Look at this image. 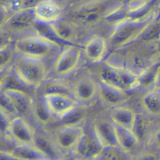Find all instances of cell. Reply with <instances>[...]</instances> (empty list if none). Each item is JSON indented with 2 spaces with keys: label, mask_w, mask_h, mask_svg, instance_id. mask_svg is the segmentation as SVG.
<instances>
[{
  "label": "cell",
  "mask_w": 160,
  "mask_h": 160,
  "mask_svg": "<svg viewBox=\"0 0 160 160\" xmlns=\"http://www.w3.org/2000/svg\"><path fill=\"white\" fill-rule=\"evenodd\" d=\"M13 46L16 55L44 61L62 48L36 33L16 39Z\"/></svg>",
  "instance_id": "obj_1"
},
{
  "label": "cell",
  "mask_w": 160,
  "mask_h": 160,
  "mask_svg": "<svg viewBox=\"0 0 160 160\" xmlns=\"http://www.w3.org/2000/svg\"><path fill=\"white\" fill-rule=\"evenodd\" d=\"M11 68L21 81L33 90L39 89L48 74L44 60L19 55L15 58Z\"/></svg>",
  "instance_id": "obj_2"
},
{
  "label": "cell",
  "mask_w": 160,
  "mask_h": 160,
  "mask_svg": "<svg viewBox=\"0 0 160 160\" xmlns=\"http://www.w3.org/2000/svg\"><path fill=\"white\" fill-rule=\"evenodd\" d=\"M152 19L144 21L128 19L114 27L108 38L109 48L118 51L137 41Z\"/></svg>",
  "instance_id": "obj_3"
},
{
  "label": "cell",
  "mask_w": 160,
  "mask_h": 160,
  "mask_svg": "<svg viewBox=\"0 0 160 160\" xmlns=\"http://www.w3.org/2000/svg\"><path fill=\"white\" fill-rule=\"evenodd\" d=\"M82 55V49L75 44L64 46L56 57L52 71L57 76H66L78 67Z\"/></svg>",
  "instance_id": "obj_4"
},
{
  "label": "cell",
  "mask_w": 160,
  "mask_h": 160,
  "mask_svg": "<svg viewBox=\"0 0 160 160\" xmlns=\"http://www.w3.org/2000/svg\"><path fill=\"white\" fill-rule=\"evenodd\" d=\"M4 136L15 144L34 145L36 132L28 121L18 115L11 119Z\"/></svg>",
  "instance_id": "obj_5"
},
{
  "label": "cell",
  "mask_w": 160,
  "mask_h": 160,
  "mask_svg": "<svg viewBox=\"0 0 160 160\" xmlns=\"http://www.w3.org/2000/svg\"><path fill=\"white\" fill-rule=\"evenodd\" d=\"M84 132L82 126L61 125L54 130L51 139L59 151L67 152L72 151Z\"/></svg>",
  "instance_id": "obj_6"
},
{
  "label": "cell",
  "mask_w": 160,
  "mask_h": 160,
  "mask_svg": "<svg viewBox=\"0 0 160 160\" xmlns=\"http://www.w3.org/2000/svg\"><path fill=\"white\" fill-rule=\"evenodd\" d=\"M41 96L52 114L58 120L62 119L79 104L72 95L67 94L52 93Z\"/></svg>",
  "instance_id": "obj_7"
},
{
  "label": "cell",
  "mask_w": 160,
  "mask_h": 160,
  "mask_svg": "<svg viewBox=\"0 0 160 160\" xmlns=\"http://www.w3.org/2000/svg\"><path fill=\"white\" fill-rule=\"evenodd\" d=\"M72 89V96L79 104L88 105L98 96V82L88 75L78 78Z\"/></svg>",
  "instance_id": "obj_8"
},
{
  "label": "cell",
  "mask_w": 160,
  "mask_h": 160,
  "mask_svg": "<svg viewBox=\"0 0 160 160\" xmlns=\"http://www.w3.org/2000/svg\"><path fill=\"white\" fill-rule=\"evenodd\" d=\"M36 20L34 8L22 9L12 13L4 23L6 30L11 32H21L28 29H33Z\"/></svg>",
  "instance_id": "obj_9"
},
{
  "label": "cell",
  "mask_w": 160,
  "mask_h": 160,
  "mask_svg": "<svg viewBox=\"0 0 160 160\" xmlns=\"http://www.w3.org/2000/svg\"><path fill=\"white\" fill-rule=\"evenodd\" d=\"M98 97L101 102L110 108L121 106L129 101L132 95L101 81L98 82Z\"/></svg>",
  "instance_id": "obj_10"
},
{
  "label": "cell",
  "mask_w": 160,
  "mask_h": 160,
  "mask_svg": "<svg viewBox=\"0 0 160 160\" xmlns=\"http://www.w3.org/2000/svg\"><path fill=\"white\" fill-rule=\"evenodd\" d=\"M103 147L92 134L84 132L72 150V153L79 159H98Z\"/></svg>",
  "instance_id": "obj_11"
},
{
  "label": "cell",
  "mask_w": 160,
  "mask_h": 160,
  "mask_svg": "<svg viewBox=\"0 0 160 160\" xmlns=\"http://www.w3.org/2000/svg\"><path fill=\"white\" fill-rule=\"evenodd\" d=\"M108 48V42L104 37L94 35L84 44L82 51L86 58L90 62L98 64L105 59Z\"/></svg>",
  "instance_id": "obj_12"
},
{
  "label": "cell",
  "mask_w": 160,
  "mask_h": 160,
  "mask_svg": "<svg viewBox=\"0 0 160 160\" xmlns=\"http://www.w3.org/2000/svg\"><path fill=\"white\" fill-rule=\"evenodd\" d=\"M92 132L103 148L118 147L114 122L111 119L99 118L94 120Z\"/></svg>",
  "instance_id": "obj_13"
},
{
  "label": "cell",
  "mask_w": 160,
  "mask_h": 160,
  "mask_svg": "<svg viewBox=\"0 0 160 160\" xmlns=\"http://www.w3.org/2000/svg\"><path fill=\"white\" fill-rule=\"evenodd\" d=\"M2 159H22V160H40L48 159V157L34 145L15 144L10 150L1 151Z\"/></svg>",
  "instance_id": "obj_14"
},
{
  "label": "cell",
  "mask_w": 160,
  "mask_h": 160,
  "mask_svg": "<svg viewBox=\"0 0 160 160\" xmlns=\"http://www.w3.org/2000/svg\"><path fill=\"white\" fill-rule=\"evenodd\" d=\"M106 5L102 2L90 3L78 8L74 12V17L86 24H94L104 16Z\"/></svg>",
  "instance_id": "obj_15"
},
{
  "label": "cell",
  "mask_w": 160,
  "mask_h": 160,
  "mask_svg": "<svg viewBox=\"0 0 160 160\" xmlns=\"http://www.w3.org/2000/svg\"><path fill=\"white\" fill-rule=\"evenodd\" d=\"M34 12L36 20L52 23L60 19L62 10L54 0H42L34 8Z\"/></svg>",
  "instance_id": "obj_16"
},
{
  "label": "cell",
  "mask_w": 160,
  "mask_h": 160,
  "mask_svg": "<svg viewBox=\"0 0 160 160\" xmlns=\"http://www.w3.org/2000/svg\"><path fill=\"white\" fill-rule=\"evenodd\" d=\"M4 92L14 106L19 115H25L31 112L34 99L28 92L18 89H8Z\"/></svg>",
  "instance_id": "obj_17"
},
{
  "label": "cell",
  "mask_w": 160,
  "mask_h": 160,
  "mask_svg": "<svg viewBox=\"0 0 160 160\" xmlns=\"http://www.w3.org/2000/svg\"><path fill=\"white\" fill-rule=\"evenodd\" d=\"M115 135L118 147L129 154L135 150L139 141L131 129L114 123Z\"/></svg>",
  "instance_id": "obj_18"
},
{
  "label": "cell",
  "mask_w": 160,
  "mask_h": 160,
  "mask_svg": "<svg viewBox=\"0 0 160 160\" xmlns=\"http://www.w3.org/2000/svg\"><path fill=\"white\" fill-rule=\"evenodd\" d=\"M136 115V113L132 109L121 106L111 108L109 112V118L114 123L131 130L132 128Z\"/></svg>",
  "instance_id": "obj_19"
},
{
  "label": "cell",
  "mask_w": 160,
  "mask_h": 160,
  "mask_svg": "<svg viewBox=\"0 0 160 160\" xmlns=\"http://www.w3.org/2000/svg\"><path fill=\"white\" fill-rule=\"evenodd\" d=\"M144 110L154 116H160V88L153 87L148 90L141 99Z\"/></svg>",
  "instance_id": "obj_20"
},
{
  "label": "cell",
  "mask_w": 160,
  "mask_h": 160,
  "mask_svg": "<svg viewBox=\"0 0 160 160\" xmlns=\"http://www.w3.org/2000/svg\"><path fill=\"white\" fill-rule=\"evenodd\" d=\"M31 114L34 120L42 126H47L58 120L51 112L42 96L34 99Z\"/></svg>",
  "instance_id": "obj_21"
},
{
  "label": "cell",
  "mask_w": 160,
  "mask_h": 160,
  "mask_svg": "<svg viewBox=\"0 0 160 160\" xmlns=\"http://www.w3.org/2000/svg\"><path fill=\"white\" fill-rule=\"evenodd\" d=\"M50 24L59 39L67 44H75L74 41L77 38L78 32L72 24L60 19Z\"/></svg>",
  "instance_id": "obj_22"
},
{
  "label": "cell",
  "mask_w": 160,
  "mask_h": 160,
  "mask_svg": "<svg viewBox=\"0 0 160 160\" xmlns=\"http://www.w3.org/2000/svg\"><path fill=\"white\" fill-rule=\"evenodd\" d=\"M1 76V91L8 89H18L30 93L33 90L26 86L15 74L11 66L2 71Z\"/></svg>",
  "instance_id": "obj_23"
},
{
  "label": "cell",
  "mask_w": 160,
  "mask_h": 160,
  "mask_svg": "<svg viewBox=\"0 0 160 160\" xmlns=\"http://www.w3.org/2000/svg\"><path fill=\"white\" fill-rule=\"evenodd\" d=\"M88 112V104H79L68 114L59 120L61 124L66 126H82Z\"/></svg>",
  "instance_id": "obj_24"
},
{
  "label": "cell",
  "mask_w": 160,
  "mask_h": 160,
  "mask_svg": "<svg viewBox=\"0 0 160 160\" xmlns=\"http://www.w3.org/2000/svg\"><path fill=\"white\" fill-rule=\"evenodd\" d=\"M39 90L41 96L52 93H62L72 96V86L62 81H45Z\"/></svg>",
  "instance_id": "obj_25"
},
{
  "label": "cell",
  "mask_w": 160,
  "mask_h": 160,
  "mask_svg": "<svg viewBox=\"0 0 160 160\" xmlns=\"http://www.w3.org/2000/svg\"><path fill=\"white\" fill-rule=\"evenodd\" d=\"M34 146L44 154L48 159L56 158L59 151L52 139H50L42 134L36 133Z\"/></svg>",
  "instance_id": "obj_26"
},
{
  "label": "cell",
  "mask_w": 160,
  "mask_h": 160,
  "mask_svg": "<svg viewBox=\"0 0 160 160\" xmlns=\"http://www.w3.org/2000/svg\"><path fill=\"white\" fill-rule=\"evenodd\" d=\"M129 12L126 5L121 6L105 14L102 18V20L106 24H111L114 27L129 19Z\"/></svg>",
  "instance_id": "obj_27"
},
{
  "label": "cell",
  "mask_w": 160,
  "mask_h": 160,
  "mask_svg": "<svg viewBox=\"0 0 160 160\" xmlns=\"http://www.w3.org/2000/svg\"><path fill=\"white\" fill-rule=\"evenodd\" d=\"M138 39L145 42H152L160 39V17L150 21Z\"/></svg>",
  "instance_id": "obj_28"
},
{
  "label": "cell",
  "mask_w": 160,
  "mask_h": 160,
  "mask_svg": "<svg viewBox=\"0 0 160 160\" xmlns=\"http://www.w3.org/2000/svg\"><path fill=\"white\" fill-rule=\"evenodd\" d=\"M15 54H16L13 44L10 42H4L1 44L0 49V68L2 72L9 66H11L14 59Z\"/></svg>",
  "instance_id": "obj_29"
},
{
  "label": "cell",
  "mask_w": 160,
  "mask_h": 160,
  "mask_svg": "<svg viewBox=\"0 0 160 160\" xmlns=\"http://www.w3.org/2000/svg\"><path fill=\"white\" fill-rule=\"evenodd\" d=\"M159 0H147L139 8L129 12V19L132 21H144L149 19V15Z\"/></svg>",
  "instance_id": "obj_30"
},
{
  "label": "cell",
  "mask_w": 160,
  "mask_h": 160,
  "mask_svg": "<svg viewBox=\"0 0 160 160\" xmlns=\"http://www.w3.org/2000/svg\"><path fill=\"white\" fill-rule=\"evenodd\" d=\"M160 64H154L144 69L141 74H139L141 86L148 89L154 87L155 81Z\"/></svg>",
  "instance_id": "obj_31"
},
{
  "label": "cell",
  "mask_w": 160,
  "mask_h": 160,
  "mask_svg": "<svg viewBox=\"0 0 160 160\" xmlns=\"http://www.w3.org/2000/svg\"><path fill=\"white\" fill-rule=\"evenodd\" d=\"M148 126L149 124L147 119L141 114H136L131 131L140 141L146 137Z\"/></svg>",
  "instance_id": "obj_32"
},
{
  "label": "cell",
  "mask_w": 160,
  "mask_h": 160,
  "mask_svg": "<svg viewBox=\"0 0 160 160\" xmlns=\"http://www.w3.org/2000/svg\"><path fill=\"white\" fill-rule=\"evenodd\" d=\"M126 154L119 147L104 148L97 159L120 160L126 159Z\"/></svg>",
  "instance_id": "obj_33"
},
{
  "label": "cell",
  "mask_w": 160,
  "mask_h": 160,
  "mask_svg": "<svg viewBox=\"0 0 160 160\" xmlns=\"http://www.w3.org/2000/svg\"><path fill=\"white\" fill-rule=\"evenodd\" d=\"M0 108L1 112H3L11 118H12L19 115L11 100L2 92H1Z\"/></svg>",
  "instance_id": "obj_34"
},
{
  "label": "cell",
  "mask_w": 160,
  "mask_h": 160,
  "mask_svg": "<svg viewBox=\"0 0 160 160\" xmlns=\"http://www.w3.org/2000/svg\"><path fill=\"white\" fill-rule=\"evenodd\" d=\"M6 7L12 13L17 12L22 9V0H12Z\"/></svg>",
  "instance_id": "obj_35"
},
{
  "label": "cell",
  "mask_w": 160,
  "mask_h": 160,
  "mask_svg": "<svg viewBox=\"0 0 160 160\" xmlns=\"http://www.w3.org/2000/svg\"><path fill=\"white\" fill-rule=\"evenodd\" d=\"M151 142L156 148L160 149V128L154 132L151 136Z\"/></svg>",
  "instance_id": "obj_36"
},
{
  "label": "cell",
  "mask_w": 160,
  "mask_h": 160,
  "mask_svg": "<svg viewBox=\"0 0 160 160\" xmlns=\"http://www.w3.org/2000/svg\"><path fill=\"white\" fill-rule=\"evenodd\" d=\"M42 0H22V9L34 8Z\"/></svg>",
  "instance_id": "obj_37"
},
{
  "label": "cell",
  "mask_w": 160,
  "mask_h": 160,
  "mask_svg": "<svg viewBox=\"0 0 160 160\" xmlns=\"http://www.w3.org/2000/svg\"><path fill=\"white\" fill-rule=\"evenodd\" d=\"M154 87L160 88V67H159V69L158 72V74H157V76H156V81H155Z\"/></svg>",
  "instance_id": "obj_38"
},
{
  "label": "cell",
  "mask_w": 160,
  "mask_h": 160,
  "mask_svg": "<svg viewBox=\"0 0 160 160\" xmlns=\"http://www.w3.org/2000/svg\"><path fill=\"white\" fill-rule=\"evenodd\" d=\"M12 0H0V2L2 5H4L5 7H6Z\"/></svg>",
  "instance_id": "obj_39"
},
{
  "label": "cell",
  "mask_w": 160,
  "mask_h": 160,
  "mask_svg": "<svg viewBox=\"0 0 160 160\" xmlns=\"http://www.w3.org/2000/svg\"><path fill=\"white\" fill-rule=\"evenodd\" d=\"M56 2H57L58 4H60V3H61V2H64L65 0H54Z\"/></svg>",
  "instance_id": "obj_40"
}]
</instances>
